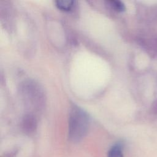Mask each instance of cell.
I'll list each match as a JSON object with an SVG mask.
<instances>
[{"label":"cell","mask_w":157,"mask_h":157,"mask_svg":"<svg viewBox=\"0 0 157 157\" xmlns=\"http://www.w3.org/2000/svg\"><path fill=\"white\" fill-rule=\"evenodd\" d=\"M89 126L86 113L77 107L72 108L69 122V137L72 142H78L86 135Z\"/></svg>","instance_id":"1"},{"label":"cell","mask_w":157,"mask_h":157,"mask_svg":"<svg viewBox=\"0 0 157 157\" xmlns=\"http://www.w3.org/2000/svg\"><path fill=\"white\" fill-rule=\"evenodd\" d=\"M110 6L117 12H123L125 10V6L124 4L119 1H109Z\"/></svg>","instance_id":"5"},{"label":"cell","mask_w":157,"mask_h":157,"mask_svg":"<svg viewBox=\"0 0 157 157\" xmlns=\"http://www.w3.org/2000/svg\"><path fill=\"white\" fill-rule=\"evenodd\" d=\"M107 157H124L123 149L121 144H117L109 150Z\"/></svg>","instance_id":"2"},{"label":"cell","mask_w":157,"mask_h":157,"mask_svg":"<svg viewBox=\"0 0 157 157\" xmlns=\"http://www.w3.org/2000/svg\"><path fill=\"white\" fill-rule=\"evenodd\" d=\"M36 127V121L33 117L28 115L24 119L23 128L24 129L28 132H33Z\"/></svg>","instance_id":"3"},{"label":"cell","mask_w":157,"mask_h":157,"mask_svg":"<svg viewBox=\"0 0 157 157\" xmlns=\"http://www.w3.org/2000/svg\"><path fill=\"white\" fill-rule=\"evenodd\" d=\"M55 2L57 7L64 11H69L74 4V1H57Z\"/></svg>","instance_id":"4"}]
</instances>
